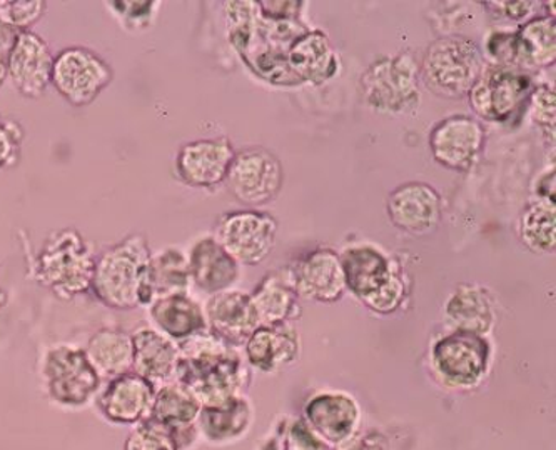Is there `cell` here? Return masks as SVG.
<instances>
[{
    "label": "cell",
    "mask_w": 556,
    "mask_h": 450,
    "mask_svg": "<svg viewBox=\"0 0 556 450\" xmlns=\"http://www.w3.org/2000/svg\"><path fill=\"white\" fill-rule=\"evenodd\" d=\"M301 0H235L226 2L229 42L248 69L264 82L300 87L289 67L298 39L309 30Z\"/></svg>",
    "instance_id": "obj_1"
},
{
    "label": "cell",
    "mask_w": 556,
    "mask_h": 450,
    "mask_svg": "<svg viewBox=\"0 0 556 450\" xmlns=\"http://www.w3.org/2000/svg\"><path fill=\"white\" fill-rule=\"evenodd\" d=\"M177 347L179 360L174 381L185 386L203 408L244 396L251 372L238 347L223 343L210 331Z\"/></svg>",
    "instance_id": "obj_2"
},
{
    "label": "cell",
    "mask_w": 556,
    "mask_h": 450,
    "mask_svg": "<svg viewBox=\"0 0 556 450\" xmlns=\"http://www.w3.org/2000/svg\"><path fill=\"white\" fill-rule=\"evenodd\" d=\"M340 259L346 291L363 306L380 316L402 309L412 285L397 260L369 244L346 247Z\"/></svg>",
    "instance_id": "obj_3"
},
{
    "label": "cell",
    "mask_w": 556,
    "mask_h": 450,
    "mask_svg": "<svg viewBox=\"0 0 556 450\" xmlns=\"http://www.w3.org/2000/svg\"><path fill=\"white\" fill-rule=\"evenodd\" d=\"M151 250L144 235H129L96 260L91 288L104 306L117 310L149 307Z\"/></svg>",
    "instance_id": "obj_4"
},
{
    "label": "cell",
    "mask_w": 556,
    "mask_h": 450,
    "mask_svg": "<svg viewBox=\"0 0 556 450\" xmlns=\"http://www.w3.org/2000/svg\"><path fill=\"white\" fill-rule=\"evenodd\" d=\"M94 269L92 245L76 229H62L52 232L42 245L33 278L59 299L71 300L91 288Z\"/></svg>",
    "instance_id": "obj_5"
},
{
    "label": "cell",
    "mask_w": 556,
    "mask_h": 450,
    "mask_svg": "<svg viewBox=\"0 0 556 450\" xmlns=\"http://www.w3.org/2000/svg\"><path fill=\"white\" fill-rule=\"evenodd\" d=\"M484 65L483 51L475 40L465 36L438 37L422 54L419 82L438 98H468Z\"/></svg>",
    "instance_id": "obj_6"
},
{
    "label": "cell",
    "mask_w": 556,
    "mask_h": 450,
    "mask_svg": "<svg viewBox=\"0 0 556 450\" xmlns=\"http://www.w3.org/2000/svg\"><path fill=\"white\" fill-rule=\"evenodd\" d=\"M363 102L381 116H409L421 101L419 65L409 52L378 59L359 79Z\"/></svg>",
    "instance_id": "obj_7"
},
{
    "label": "cell",
    "mask_w": 556,
    "mask_h": 450,
    "mask_svg": "<svg viewBox=\"0 0 556 450\" xmlns=\"http://www.w3.org/2000/svg\"><path fill=\"white\" fill-rule=\"evenodd\" d=\"M43 393L54 408L62 411H83L94 403L102 386L86 350L76 346L51 347L42 359Z\"/></svg>",
    "instance_id": "obj_8"
},
{
    "label": "cell",
    "mask_w": 556,
    "mask_h": 450,
    "mask_svg": "<svg viewBox=\"0 0 556 450\" xmlns=\"http://www.w3.org/2000/svg\"><path fill=\"white\" fill-rule=\"evenodd\" d=\"M535 87V77L527 70L488 64L468 99L477 119L506 124L528 107Z\"/></svg>",
    "instance_id": "obj_9"
},
{
    "label": "cell",
    "mask_w": 556,
    "mask_h": 450,
    "mask_svg": "<svg viewBox=\"0 0 556 450\" xmlns=\"http://www.w3.org/2000/svg\"><path fill=\"white\" fill-rule=\"evenodd\" d=\"M213 237L239 266H260L275 250L278 220L263 210H235L217 219Z\"/></svg>",
    "instance_id": "obj_10"
},
{
    "label": "cell",
    "mask_w": 556,
    "mask_h": 450,
    "mask_svg": "<svg viewBox=\"0 0 556 450\" xmlns=\"http://www.w3.org/2000/svg\"><path fill=\"white\" fill-rule=\"evenodd\" d=\"M225 182L236 201L247 206H266L281 192L285 169L275 152L264 147H244L236 151Z\"/></svg>",
    "instance_id": "obj_11"
},
{
    "label": "cell",
    "mask_w": 556,
    "mask_h": 450,
    "mask_svg": "<svg viewBox=\"0 0 556 450\" xmlns=\"http://www.w3.org/2000/svg\"><path fill=\"white\" fill-rule=\"evenodd\" d=\"M492 349L483 335L455 331L444 335L431 350V362L444 384L473 387L486 375Z\"/></svg>",
    "instance_id": "obj_12"
},
{
    "label": "cell",
    "mask_w": 556,
    "mask_h": 450,
    "mask_svg": "<svg viewBox=\"0 0 556 450\" xmlns=\"http://www.w3.org/2000/svg\"><path fill=\"white\" fill-rule=\"evenodd\" d=\"M111 79V67L89 49H64L54 57L51 82L59 94L73 105L91 104Z\"/></svg>",
    "instance_id": "obj_13"
},
{
    "label": "cell",
    "mask_w": 556,
    "mask_h": 450,
    "mask_svg": "<svg viewBox=\"0 0 556 450\" xmlns=\"http://www.w3.org/2000/svg\"><path fill=\"white\" fill-rule=\"evenodd\" d=\"M428 142L440 166L455 172H468L480 159L486 142V130L477 117L453 114L434 124Z\"/></svg>",
    "instance_id": "obj_14"
},
{
    "label": "cell",
    "mask_w": 556,
    "mask_h": 450,
    "mask_svg": "<svg viewBox=\"0 0 556 450\" xmlns=\"http://www.w3.org/2000/svg\"><path fill=\"white\" fill-rule=\"evenodd\" d=\"M289 285L300 299L334 304L346 292L340 254L329 247H316L298 257L286 272Z\"/></svg>",
    "instance_id": "obj_15"
},
{
    "label": "cell",
    "mask_w": 556,
    "mask_h": 450,
    "mask_svg": "<svg viewBox=\"0 0 556 450\" xmlns=\"http://www.w3.org/2000/svg\"><path fill=\"white\" fill-rule=\"evenodd\" d=\"M157 387L135 372L102 382L94 408L114 427H135L149 419Z\"/></svg>",
    "instance_id": "obj_16"
},
{
    "label": "cell",
    "mask_w": 556,
    "mask_h": 450,
    "mask_svg": "<svg viewBox=\"0 0 556 450\" xmlns=\"http://www.w3.org/2000/svg\"><path fill=\"white\" fill-rule=\"evenodd\" d=\"M387 213L397 231L422 237L440 226L443 201L433 185L409 180L390 192Z\"/></svg>",
    "instance_id": "obj_17"
},
{
    "label": "cell",
    "mask_w": 556,
    "mask_h": 450,
    "mask_svg": "<svg viewBox=\"0 0 556 450\" xmlns=\"http://www.w3.org/2000/svg\"><path fill=\"white\" fill-rule=\"evenodd\" d=\"M304 419L311 433L325 446H344L359 427V406L343 393H321L304 406Z\"/></svg>",
    "instance_id": "obj_18"
},
{
    "label": "cell",
    "mask_w": 556,
    "mask_h": 450,
    "mask_svg": "<svg viewBox=\"0 0 556 450\" xmlns=\"http://www.w3.org/2000/svg\"><path fill=\"white\" fill-rule=\"evenodd\" d=\"M235 154L228 138L189 142L177 152V176L191 188H216L228 177Z\"/></svg>",
    "instance_id": "obj_19"
},
{
    "label": "cell",
    "mask_w": 556,
    "mask_h": 450,
    "mask_svg": "<svg viewBox=\"0 0 556 450\" xmlns=\"http://www.w3.org/2000/svg\"><path fill=\"white\" fill-rule=\"evenodd\" d=\"M54 57L46 40L29 30H18L9 52L8 70L15 89L26 98L37 99L51 82Z\"/></svg>",
    "instance_id": "obj_20"
},
{
    "label": "cell",
    "mask_w": 556,
    "mask_h": 450,
    "mask_svg": "<svg viewBox=\"0 0 556 450\" xmlns=\"http://www.w3.org/2000/svg\"><path fill=\"white\" fill-rule=\"evenodd\" d=\"M204 316L207 331L232 347L244 346L261 325L253 299L241 291H225L211 296Z\"/></svg>",
    "instance_id": "obj_21"
},
{
    "label": "cell",
    "mask_w": 556,
    "mask_h": 450,
    "mask_svg": "<svg viewBox=\"0 0 556 450\" xmlns=\"http://www.w3.org/2000/svg\"><path fill=\"white\" fill-rule=\"evenodd\" d=\"M203 406L179 382H167L155 390L149 419L173 436L177 450H189L199 440L195 422Z\"/></svg>",
    "instance_id": "obj_22"
},
{
    "label": "cell",
    "mask_w": 556,
    "mask_h": 450,
    "mask_svg": "<svg viewBox=\"0 0 556 450\" xmlns=\"http://www.w3.org/2000/svg\"><path fill=\"white\" fill-rule=\"evenodd\" d=\"M247 359L257 371L278 372L300 359L301 339L291 324L260 325L244 344Z\"/></svg>",
    "instance_id": "obj_23"
},
{
    "label": "cell",
    "mask_w": 556,
    "mask_h": 450,
    "mask_svg": "<svg viewBox=\"0 0 556 450\" xmlns=\"http://www.w3.org/2000/svg\"><path fill=\"white\" fill-rule=\"evenodd\" d=\"M149 318L154 325L152 329L166 335L177 346L207 332L203 306L188 294H173L155 300L149 307Z\"/></svg>",
    "instance_id": "obj_24"
},
{
    "label": "cell",
    "mask_w": 556,
    "mask_h": 450,
    "mask_svg": "<svg viewBox=\"0 0 556 450\" xmlns=\"http://www.w3.org/2000/svg\"><path fill=\"white\" fill-rule=\"evenodd\" d=\"M253 422V406L247 396L235 397L217 406H204L195 429L199 439L210 446H228L247 436Z\"/></svg>",
    "instance_id": "obj_25"
},
{
    "label": "cell",
    "mask_w": 556,
    "mask_h": 450,
    "mask_svg": "<svg viewBox=\"0 0 556 450\" xmlns=\"http://www.w3.org/2000/svg\"><path fill=\"white\" fill-rule=\"evenodd\" d=\"M132 337L135 359L132 372L141 375L146 381L152 382L155 387L164 386L176 378L179 347L166 335L152 327L138 329Z\"/></svg>",
    "instance_id": "obj_26"
},
{
    "label": "cell",
    "mask_w": 556,
    "mask_h": 450,
    "mask_svg": "<svg viewBox=\"0 0 556 450\" xmlns=\"http://www.w3.org/2000/svg\"><path fill=\"white\" fill-rule=\"evenodd\" d=\"M289 67L301 86H323L340 73V57L323 30L309 29L298 39Z\"/></svg>",
    "instance_id": "obj_27"
},
{
    "label": "cell",
    "mask_w": 556,
    "mask_h": 450,
    "mask_svg": "<svg viewBox=\"0 0 556 450\" xmlns=\"http://www.w3.org/2000/svg\"><path fill=\"white\" fill-rule=\"evenodd\" d=\"M191 281L207 294L229 291L239 275V263L211 237L201 239L192 245L189 254Z\"/></svg>",
    "instance_id": "obj_28"
},
{
    "label": "cell",
    "mask_w": 556,
    "mask_h": 450,
    "mask_svg": "<svg viewBox=\"0 0 556 450\" xmlns=\"http://www.w3.org/2000/svg\"><path fill=\"white\" fill-rule=\"evenodd\" d=\"M446 318L456 331L486 335L496 322L495 299L492 292L477 284H459L444 307Z\"/></svg>",
    "instance_id": "obj_29"
},
{
    "label": "cell",
    "mask_w": 556,
    "mask_h": 450,
    "mask_svg": "<svg viewBox=\"0 0 556 450\" xmlns=\"http://www.w3.org/2000/svg\"><path fill=\"white\" fill-rule=\"evenodd\" d=\"M84 350L102 382L132 372L135 347L129 332L101 329L92 335Z\"/></svg>",
    "instance_id": "obj_30"
},
{
    "label": "cell",
    "mask_w": 556,
    "mask_h": 450,
    "mask_svg": "<svg viewBox=\"0 0 556 450\" xmlns=\"http://www.w3.org/2000/svg\"><path fill=\"white\" fill-rule=\"evenodd\" d=\"M250 296L261 325L291 324L303 312L296 292L278 272L266 275Z\"/></svg>",
    "instance_id": "obj_31"
},
{
    "label": "cell",
    "mask_w": 556,
    "mask_h": 450,
    "mask_svg": "<svg viewBox=\"0 0 556 450\" xmlns=\"http://www.w3.org/2000/svg\"><path fill=\"white\" fill-rule=\"evenodd\" d=\"M191 284L188 257L181 250L167 247L163 253L151 257L148 281H146L151 306L161 297L188 294Z\"/></svg>",
    "instance_id": "obj_32"
},
{
    "label": "cell",
    "mask_w": 556,
    "mask_h": 450,
    "mask_svg": "<svg viewBox=\"0 0 556 450\" xmlns=\"http://www.w3.org/2000/svg\"><path fill=\"white\" fill-rule=\"evenodd\" d=\"M518 46H520L521 69H543L555 64L556 59V27L555 17L535 15L523 22L517 29Z\"/></svg>",
    "instance_id": "obj_33"
},
{
    "label": "cell",
    "mask_w": 556,
    "mask_h": 450,
    "mask_svg": "<svg viewBox=\"0 0 556 450\" xmlns=\"http://www.w3.org/2000/svg\"><path fill=\"white\" fill-rule=\"evenodd\" d=\"M521 242L531 253L552 254L556 249L555 202L539 198L528 204L518 226Z\"/></svg>",
    "instance_id": "obj_34"
},
{
    "label": "cell",
    "mask_w": 556,
    "mask_h": 450,
    "mask_svg": "<svg viewBox=\"0 0 556 450\" xmlns=\"http://www.w3.org/2000/svg\"><path fill=\"white\" fill-rule=\"evenodd\" d=\"M260 450H328V446L311 433L303 419L282 415L273 425Z\"/></svg>",
    "instance_id": "obj_35"
},
{
    "label": "cell",
    "mask_w": 556,
    "mask_h": 450,
    "mask_svg": "<svg viewBox=\"0 0 556 450\" xmlns=\"http://www.w3.org/2000/svg\"><path fill=\"white\" fill-rule=\"evenodd\" d=\"M123 450H177V446L163 425L146 419L141 424L130 427Z\"/></svg>",
    "instance_id": "obj_36"
},
{
    "label": "cell",
    "mask_w": 556,
    "mask_h": 450,
    "mask_svg": "<svg viewBox=\"0 0 556 450\" xmlns=\"http://www.w3.org/2000/svg\"><path fill=\"white\" fill-rule=\"evenodd\" d=\"M528 108L531 112V119L549 141L555 142L556 129V95L555 87L549 83H536L533 95H531Z\"/></svg>",
    "instance_id": "obj_37"
},
{
    "label": "cell",
    "mask_w": 556,
    "mask_h": 450,
    "mask_svg": "<svg viewBox=\"0 0 556 450\" xmlns=\"http://www.w3.org/2000/svg\"><path fill=\"white\" fill-rule=\"evenodd\" d=\"M108 8L116 15L117 21L124 29L139 33V30L149 29L160 2H129V0H116V2H109Z\"/></svg>",
    "instance_id": "obj_38"
},
{
    "label": "cell",
    "mask_w": 556,
    "mask_h": 450,
    "mask_svg": "<svg viewBox=\"0 0 556 450\" xmlns=\"http://www.w3.org/2000/svg\"><path fill=\"white\" fill-rule=\"evenodd\" d=\"M484 52H486L488 57L492 59L493 65L521 69L517 30L515 33L496 30V33L490 34L486 42H484Z\"/></svg>",
    "instance_id": "obj_39"
},
{
    "label": "cell",
    "mask_w": 556,
    "mask_h": 450,
    "mask_svg": "<svg viewBox=\"0 0 556 450\" xmlns=\"http://www.w3.org/2000/svg\"><path fill=\"white\" fill-rule=\"evenodd\" d=\"M46 12V2H39V0H17V2H8L2 0L0 2V21L4 22L5 26L24 27L33 26L42 17Z\"/></svg>",
    "instance_id": "obj_40"
},
{
    "label": "cell",
    "mask_w": 556,
    "mask_h": 450,
    "mask_svg": "<svg viewBox=\"0 0 556 450\" xmlns=\"http://www.w3.org/2000/svg\"><path fill=\"white\" fill-rule=\"evenodd\" d=\"M484 11L492 15L495 21L515 22V24H523L535 17L533 12L539 8V2H530V0H521V2H481Z\"/></svg>",
    "instance_id": "obj_41"
},
{
    "label": "cell",
    "mask_w": 556,
    "mask_h": 450,
    "mask_svg": "<svg viewBox=\"0 0 556 450\" xmlns=\"http://www.w3.org/2000/svg\"><path fill=\"white\" fill-rule=\"evenodd\" d=\"M21 147V130L12 124L0 123V170L12 166Z\"/></svg>",
    "instance_id": "obj_42"
},
{
    "label": "cell",
    "mask_w": 556,
    "mask_h": 450,
    "mask_svg": "<svg viewBox=\"0 0 556 450\" xmlns=\"http://www.w3.org/2000/svg\"><path fill=\"white\" fill-rule=\"evenodd\" d=\"M536 194H539V198L555 202V170H552V173H546L540 180L539 185H536Z\"/></svg>",
    "instance_id": "obj_43"
},
{
    "label": "cell",
    "mask_w": 556,
    "mask_h": 450,
    "mask_svg": "<svg viewBox=\"0 0 556 450\" xmlns=\"http://www.w3.org/2000/svg\"><path fill=\"white\" fill-rule=\"evenodd\" d=\"M348 450H383V446L381 443L376 442V439H365L359 440L358 443H354L353 447H350Z\"/></svg>",
    "instance_id": "obj_44"
},
{
    "label": "cell",
    "mask_w": 556,
    "mask_h": 450,
    "mask_svg": "<svg viewBox=\"0 0 556 450\" xmlns=\"http://www.w3.org/2000/svg\"><path fill=\"white\" fill-rule=\"evenodd\" d=\"M9 26H5L4 22L0 21V46L4 43L5 36H8Z\"/></svg>",
    "instance_id": "obj_45"
},
{
    "label": "cell",
    "mask_w": 556,
    "mask_h": 450,
    "mask_svg": "<svg viewBox=\"0 0 556 450\" xmlns=\"http://www.w3.org/2000/svg\"><path fill=\"white\" fill-rule=\"evenodd\" d=\"M5 303H8V296H5V292L0 287V307H4Z\"/></svg>",
    "instance_id": "obj_46"
}]
</instances>
